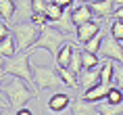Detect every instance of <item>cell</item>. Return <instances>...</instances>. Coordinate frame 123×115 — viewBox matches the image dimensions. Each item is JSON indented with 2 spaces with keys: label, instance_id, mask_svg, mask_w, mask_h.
Wrapping results in <instances>:
<instances>
[{
  "label": "cell",
  "instance_id": "16",
  "mask_svg": "<svg viewBox=\"0 0 123 115\" xmlns=\"http://www.w3.org/2000/svg\"><path fill=\"white\" fill-rule=\"evenodd\" d=\"M73 50H75V44H71V42L67 40L65 44L61 46V50H58L56 59H54L58 67H69V63H71V57H73Z\"/></svg>",
  "mask_w": 123,
  "mask_h": 115
},
{
  "label": "cell",
  "instance_id": "13",
  "mask_svg": "<svg viewBox=\"0 0 123 115\" xmlns=\"http://www.w3.org/2000/svg\"><path fill=\"white\" fill-rule=\"evenodd\" d=\"M71 19H73V25L77 27L81 23H88V21L94 19V13H92L90 4H79L77 8H73L71 11Z\"/></svg>",
  "mask_w": 123,
  "mask_h": 115
},
{
  "label": "cell",
  "instance_id": "25",
  "mask_svg": "<svg viewBox=\"0 0 123 115\" xmlns=\"http://www.w3.org/2000/svg\"><path fill=\"white\" fill-rule=\"evenodd\" d=\"M102 38H104L102 32H98L92 40H88V42L84 44V50H90V52H96V54H98V50H100V44H102Z\"/></svg>",
  "mask_w": 123,
  "mask_h": 115
},
{
  "label": "cell",
  "instance_id": "27",
  "mask_svg": "<svg viewBox=\"0 0 123 115\" xmlns=\"http://www.w3.org/2000/svg\"><path fill=\"white\" fill-rule=\"evenodd\" d=\"M111 36H115L119 42H123V21L115 19L113 23H111Z\"/></svg>",
  "mask_w": 123,
  "mask_h": 115
},
{
  "label": "cell",
  "instance_id": "26",
  "mask_svg": "<svg viewBox=\"0 0 123 115\" xmlns=\"http://www.w3.org/2000/svg\"><path fill=\"white\" fill-rule=\"evenodd\" d=\"M63 15V8L58 7V4H54V2H50L48 7H46V17H48V23H52V21H56L58 17Z\"/></svg>",
  "mask_w": 123,
  "mask_h": 115
},
{
  "label": "cell",
  "instance_id": "1",
  "mask_svg": "<svg viewBox=\"0 0 123 115\" xmlns=\"http://www.w3.org/2000/svg\"><path fill=\"white\" fill-rule=\"evenodd\" d=\"M2 92L4 96L8 98V105L13 109H21L29 105V102L38 96V92L29 86V82L21 80V77H15V75H8L4 82H2Z\"/></svg>",
  "mask_w": 123,
  "mask_h": 115
},
{
  "label": "cell",
  "instance_id": "32",
  "mask_svg": "<svg viewBox=\"0 0 123 115\" xmlns=\"http://www.w3.org/2000/svg\"><path fill=\"white\" fill-rule=\"evenodd\" d=\"M73 2H75V0H54V4H58L63 11H65V8H73Z\"/></svg>",
  "mask_w": 123,
  "mask_h": 115
},
{
  "label": "cell",
  "instance_id": "18",
  "mask_svg": "<svg viewBox=\"0 0 123 115\" xmlns=\"http://www.w3.org/2000/svg\"><path fill=\"white\" fill-rule=\"evenodd\" d=\"M56 69H58V75H61V80H63L65 86H69V88H79V75L75 71H71L69 67H56Z\"/></svg>",
  "mask_w": 123,
  "mask_h": 115
},
{
  "label": "cell",
  "instance_id": "40",
  "mask_svg": "<svg viewBox=\"0 0 123 115\" xmlns=\"http://www.w3.org/2000/svg\"><path fill=\"white\" fill-rule=\"evenodd\" d=\"M44 2H48V4H50V2H54V0H44Z\"/></svg>",
  "mask_w": 123,
  "mask_h": 115
},
{
  "label": "cell",
  "instance_id": "22",
  "mask_svg": "<svg viewBox=\"0 0 123 115\" xmlns=\"http://www.w3.org/2000/svg\"><path fill=\"white\" fill-rule=\"evenodd\" d=\"M81 63H84V69H94V67L100 65V59H98L96 52L84 50V52H81Z\"/></svg>",
  "mask_w": 123,
  "mask_h": 115
},
{
  "label": "cell",
  "instance_id": "38",
  "mask_svg": "<svg viewBox=\"0 0 123 115\" xmlns=\"http://www.w3.org/2000/svg\"><path fill=\"white\" fill-rule=\"evenodd\" d=\"M6 107H8V102H4L2 98H0V109H6Z\"/></svg>",
  "mask_w": 123,
  "mask_h": 115
},
{
  "label": "cell",
  "instance_id": "3",
  "mask_svg": "<svg viewBox=\"0 0 123 115\" xmlns=\"http://www.w3.org/2000/svg\"><path fill=\"white\" fill-rule=\"evenodd\" d=\"M67 36H69V34H63V32H58V29H54L52 25H46V27H42L40 38H38V42L33 44L31 50H46L52 59H56L61 46L67 42Z\"/></svg>",
  "mask_w": 123,
  "mask_h": 115
},
{
  "label": "cell",
  "instance_id": "29",
  "mask_svg": "<svg viewBox=\"0 0 123 115\" xmlns=\"http://www.w3.org/2000/svg\"><path fill=\"white\" fill-rule=\"evenodd\" d=\"M113 82L123 88V65H115V73H113Z\"/></svg>",
  "mask_w": 123,
  "mask_h": 115
},
{
  "label": "cell",
  "instance_id": "35",
  "mask_svg": "<svg viewBox=\"0 0 123 115\" xmlns=\"http://www.w3.org/2000/svg\"><path fill=\"white\" fill-rule=\"evenodd\" d=\"M4 63H6V59L0 57V73H2V69H4Z\"/></svg>",
  "mask_w": 123,
  "mask_h": 115
},
{
  "label": "cell",
  "instance_id": "17",
  "mask_svg": "<svg viewBox=\"0 0 123 115\" xmlns=\"http://www.w3.org/2000/svg\"><path fill=\"white\" fill-rule=\"evenodd\" d=\"M17 44H15V36H13V32L8 34L6 38H2L0 40V57H4V59H8V57H13V54H17Z\"/></svg>",
  "mask_w": 123,
  "mask_h": 115
},
{
  "label": "cell",
  "instance_id": "34",
  "mask_svg": "<svg viewBox=\"0 0 123 115\" xmlns=\"http://www.w3.org/2000/svg\"><path fill=\"white\" fill-rule=\"evenodd\" d=\"M113 17L119 19V21H123V7H117L115 11H113Z\"/></svg>",
  "mask_w": 123,
  "mask_h": 115
},
{
  "label": "cell",
  "instance_id": "23",
  "mask_svg": "<svg viewBox=\"0 0 123 115\" xmlns=\"http://www.w3.org/2000/svg\"><path fill=\"white\" fill-rule=\"evenodd\" d=\"M106 101H109V102H113V105H123V88H119L117 84H113V86L109 88Z\"/></svg>",
  "mask_w": 123,
  "mask_h": 115
},
{
  "label": "cell",
  "instance_id": "37",
  "mask_svg": "<svg viewBox=\"0 0 123 115\" xmlns=\"http://www.w3.org/2000/svg\"><path fill=\"white\" fill-rule=\"evenodd\" d=\"M2 82H4V73H0V96H2Z\"/></svg>",
  "mask_w": 123,
  "mask_h": 115
},
{
  "label": "cell",
  "instance_id": "11",
  "mask_svg": "<svg viewBox=\"0 0 123 115\" xmlns=\"http://www.w3.org/2000/svg\"><path fill=\"white\" fill-rule=\"evenodd\" d=\"M109 88H111V86H104V84L98 82V84H94L92 88L84 90V92H81V96H84L86 101H90V102H98V101H104V98H106Z\"/></svg>",
  "mask_w": 123,
  "mask_h": 115
},
{
  "label": "cell",
  "instance_id": "14",
  "mask_svg": "<svg viewBox=\"0 0 123 115\" xmlns=\"http://www.w3.org/2000/svg\"><path fill=\"white\" fill-rule=\"evenodd\" d=\"M71 11H73V8H65V11H63V15H61V17H58L56 21L48 23V25H52L54 29H58V32H63V34H69V32H71V27H73Z\"/></svg>",
  "mask_w": 123,
  "mask_h": 115
},
{
  "label": "cell",
  "instance_id": "9",
  "mask_svg": "<svg viewBox=\"0 0 123 115\" xmlns=\"http://www.w3.org/2000/svg\"><path fill=\"white\" fill-rule=\"evenodd\" d=\"M71 101L73 98H69V94H65V92H52V96L48 98V102H46V107H48V111H52V113H63L65 109H69Z\"/></svg>",
  "mask_w": 123,
  "mask_h": 115
},
{
  "label": "cell",
  "instance_id": "30",
  "mask_svg": "<svg viewBox=\"0 0 123 115\" xmlns=\"http://www.w3.org/2000/svg\"><path fill=\"white\" fill-rule=\"evenodd\" d=\"M46 7H48V2H44V0H31L33 13H46Z\"/></svg>",
  "mask_w": 123,
  "mask_h": 115
},
{
  "label": "cell",
  "instance_id": "21",
  "mask_svg": "<svg viewBox=\"0 0 123 115\" xmlns=\"http://www.w3.org/2000/svg\"><path fill=\"white\" fill-rule=\"evenodd\" d=\"M121 113H123V105H113L106 98L100 101V105H98V115H121Z\"/></svg>",
  "mask_w": 123,
  "mask_h": 115
},
{
  "label": "cell",
  "instance_id": "7",
  "mask_svg": "<svg viewBox=\"0 0 123 115\" xmlns=\"http://www.w3.org/2000/svg\"><path fill=\"white\" fill-rule=\"evenodd\" d=\"M98 32H100V23L92 19V21H88V23H81V25L75 27V38H77V42L86 44V42L92 40Z\"/></svg>",
  "mask_w": 123,
  "mask_h": 115
},
{
  "label": "cell",
  "instance_id": "28",
  "mask_svg": "<svg viewBox=\"0 0 123 115\" xmlns=\"http://www.w3.org/2000/svg\"><path fill=\"white\" fill-rule=\"evenodd\" d=\"M29 21L36 23L38 27H46V25H48V17H46V13H33Z\"/></svg>",
  "mask_w": 123,
  "mask_h": 115
},
{
  "label": "cell",
  "instance_id": "12",
  "mask_svg": "<svg viewBox=\"0 0 123 115\" xmlns=\"http://www.w3.org/2000/svg\"><path fill=\"white\" fill-rule=\"evenodd\" d=\"M98 82H100V65L94 67V69H81V73H79V86L84 90L92 88Z\"/></svg>",
  "mask_w": 123,
  "mask_h": 115
},
{
  "label": "cell",
  "instance_id": "31",
  "mask_svg": "<svg viewBox=\"0 0 123 115\" xmlns=\"http://www.w3.org/2000/svg\"><path fill=\"white\" fill-rule=\"evenodd\" d=\"M8 34H11V27L6 25V21H2V19H0V40H2V38H6Z\"/></svg>",
  "mask_w": 123,
  "mask_h": 115
},
{
  "label": "cell",
  "instance_id": "33",
  "mask_svg": "<svg viewBox=\"0 0 123 115\" xmlns=\"http://www.w3.org/2000/svg\"><path fill=\"white\" fill-rule=\"evenodd\" d=\"M13 115H33V111H31V109H27V107H21V109H15Z\"/></svg>",
  "mask_w": 123,
  "mask_h": 115
},
{
  "label": "cell",
  "instance_id": "4",
  "mask_svg": "<svg viewBox=\"0 0 123 115\" xmlns=\"http://www.w3.org/2000/svg\"><path fill=\"white\" fill-rule=\"evenodd\" d=\"M11 32H13V36H15L17 50L23 52V50L33 48V44H36L38 38H40L42 27H38L36 23H31V21H19V23H15V25L11 27Z\"/></svg>",
  "mask_w": 123,
  "mask_h": 115
},
{
  "label": "cell",
  "instance_id": "5",
  "mask_svg": "<svg viewBox=\"0 0 123 115\" xmlns=\"http://www.w3.org/2000/svg\"><path fill=\"white\" fill-rule=\"evenodd\" d=\"M33 73V84L38 86V90H56L61 86H65L61 75H58L56 67H48V65H31Z\"/></svg>",
  "mask_w": 123,
  "mask_h": 115
},
{
  "label": "cell",
  "instance_id": "15",
  "mask_svg": "<svg viewBox=\"0 0 123 115\" xmlns=\"http://www.w3.org/2000/svg\"><path fill=\"white\" fill-rule=\"evenodd\" d=\"M17 4V11H15V17L13 19L19 23V21H25V19H31L33 15V8H31V0H15Z\"/></svg>",
  "mask_w": 123,
  "mask_h": 115
},
{
  "label": "cell",
  "instance_id": "10",
  "mask_svg": "<svg viewBox=\"0 0 123 115\" xmlns=\"http://www.w3.org/2000/svg\"><path fill=\"white\" fill-rule=\"evenodd\" d=\"M71 107H73V115H98V107H96V102L86 101L84 96L75 98V101L71 102Z\"/></svg>",
  "mask_w": 123,
  "mask_h": 115
},
{
  "label": "cell",
  "instance_id": "20",
  "mask_svg": "<svg viewBox=\"0 0 123 115\" xmlns=\"http://www.w3.org/2000/svg\"><path fill=\"white\" fill-rule=\"evenodd\" d=\"M15 11H17L15 0H0V19L2 21H13Z\"/></svg>",
  "mask_w": 123,
  "mask_h": 115
},
{
  "label": "cell",
  "instance_id": "2",
  "mask_svg": "<svg viewBox=\"0 0 123 115\" xmlns=\"http://www.w3.org/2000/svg\"><path fill=\"white\" fill-rule=\"evenodd\" d=\"M31 48L29 50H23V52H17L13 57L6 59L4 63V69L2 73L4 75H15V77H21L25 82L33 84V73H31V65H29V57H31Z\"/></svg>",
  "mask_w": 123,
  "mask_h": 115
},
{
  "label": "cell",
  "instance_id": "8",
  "mask_svg": "<svg viewBox=\"0 0 123 115\" xmlns=\"http://www.w3.org/2000/svg\"><path fill=\"white\" fill-rule=\"evenodd\" d=\"M90 8L96 19H109L113 17V11H115V0H92Z\"/></svg>",
  "mask_w": 123,
  "mask_h": 115
},
{
  "label": "cell",
  "instance_id": "19",
  "mask_svg": "<svg viewBox=\"0 0 123 115\" xmlns=\"http://www.w3.org/2000/svg\"><path fill=\"white\" fill-rule=\"evenodd\" d=\"M113 73H115V63L113 61H104L100 65V84L113 86Z\"/></svg>",
  "mask_w": 123,
  "mask_h": 115
},
{
  "label": "cell",
  "instance_id": "6",
  "mask_svg": "<svg viewBox=\"0 0 123 115\" xmlns=\"http://www.w3.org/2000/svg\"><path fill=\"white\" fill-rule=\"evenodd\" d=\"M98 54L102 59H106V61H117V63L123 65V46H121V42H119L115 36H111V34L102 38V44H100Z\"/></svg>",
  "mask_w": 123,
  "mask_h": 115
},
{
  "label": "cell",
  "instance_id": "36",
  "mask_svg": "<svg viewBox=\"0 0 123 115\" xmlns=\"http://www.w3.org/2000/svg\"><path fill=\"white\" fill-rule=\"evenodd\" d=\"M0 115H13V113H11V111H8V107H6V109H0Z\"/></svg>",
  "mask_w": 123,
  "mask_h": 115
},
{
  "label": "cell",
  "instance_id": "39",
  "mask_svg": "<svg viewBox=\"0 0 123 115\" xmlns=\"http://www.w3.org/2000/svg\"><path fill=\"white\" fill-rule=\"evenodd\" d=\"M79 2H81V4H90L92 0H79Z\"/></svg>",
  "mask_w": 123,
  "mask_h": 115
},
{
  "label": "cell",
  "instance_id": "24",
  "mask_svg": "<svg viewBox=\"0 0 123 115\" xmlns=\"http://www.w3.org/2000/svg\"><path fill=\"white\" fill-rule=\"evenodd\" d=\"M81 52L84 50H79L77 46H75V50H73V57H71V63H69V69L75 71V73H81V69H84V63H81Z\"/></svg>",
  "mask_w": 123,
  "mask_h": 115
}]
</instances>
